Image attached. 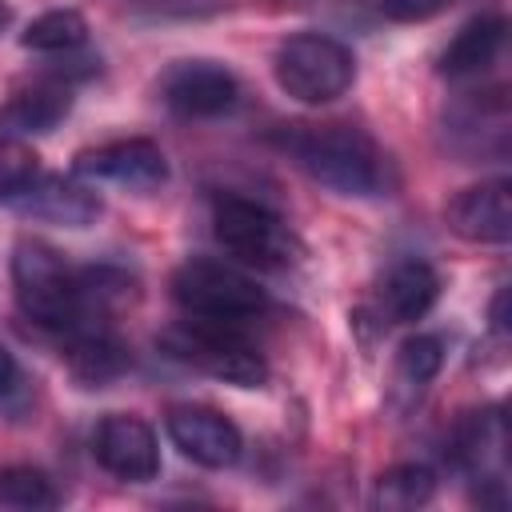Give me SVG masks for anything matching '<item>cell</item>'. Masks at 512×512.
Here are the masks:
<instances>
[{
	"instance_id": "obj_16",
	"label": "cell",
	"mask_w": 512,
	"mask_h": 512,
	"mask_svg": "<svg viewBox=\"0 0 512 512\" xmlns=\"http://www.w3.org/2000/svg\"><path fill=\"white\" fill-rule=\"evenodd\" d=\"M72 108V88L64 80H48V84H32L24 92H16L4 108H0V136L8 140H24V136H40L48 128H56Z\"/></svg>"
},
{
	"instance_id": "obj_23",
	"label": "cell",
	"mask_w": 512,
	"mask_h": 512,
	"mask_svg": "<svg viewBox=\"0 0 512 512\" xmlns=\"http://www.w3.org/2000/svg\"><path fill=\"white\" fill-rule=\"evenodd\" d=\"M448 4H456V0H376V8H380L388 20H400V24L428 20V16L444 12Z\"/></svg>"
},
{
	"instance_id": "obj_17",
	"label": "cell",
	"mask_w": 512,
	"mask_h": 512,
	"mask_svg": "<svg viewBox=\"0 0 512 512\" xmlns=\"http://www.w3.org/2000/svg\"><path fill=\"white\" fill-rule=\"evenodd\" d=\"M452 136H460V152L476 156H504L508 152V104L500 92H484L468 104V112L452 116Z\"/></svg>"
},
{
	"instance_id": "obj_10",
	"label": "cell",
	"mask_w": 512,
	"mask_h": 512,
	"mask_svg": "<svg viewBox=\"0 0 512 512\" xmlns=\"http://www.w3.org/2000/svg\"><path fill=\"white\" fill-rule=\"evenodd\" d=\"M76 176L88 180H108L132 192H152L168 180V160L160 152V144L144 140V136H128V140H108L96 148H84L72 164Z\"/></svg>"
},
{
	"instance_id": "obj_21",
	"label": "cell",
	"mask_w": 512,
	"mask_h": 512,
	"mask_svg": "<svg viewBox=\"0 0 512 512\" xmlns=\"http://www.w3.org/2000/svg\"><path fill=\"white\" fill-rule=\"evenodd\" d=\"M56 484L48 472L32 464H12L0 472V504L4 508H56Z\"/></svg>"
},
{
	"instance_id": "obj_22",
	"label": "cell",
	"mask_w": 512,
	"mask_h": 512,
	"mask_svg": "<svg viewBox=\"0 0 512 512\" xmlns=\"http://www.w3.org/2000/svg\"><path fill=\"white\" fill-rule=\"evenodd\" d=\"M40 172L36 152L24 140H8L0 136V204H8L32 176Z\"/></svg>"
},
{
	"instance_id": "obj_11",
	"label": "cell",
	"mask_w": 512,
	"mask_h": 512,
	"mask_svg": "<svg viewBox=\"0 0 512 512\" xmlns=\"http://www.w3.org/2000/svg\"><path fill=\"white\" fill-rule=\"evenodd\" d=\"M8 208H16L28 220H44V224H64V228H88L100 220L104 200L80 180V176H52V172H36L12 200Z\"/></svg>"
},
{
	"instance_id": "obj_15",
	"label": "cell",
	"mask_w": 512,
	"mask_h": 512,
	"mask_svg": "<svg viewBox=\"0 0 512 512\" xmlns=\"http://www.w3.org/2000/svg\"><path fill=\"white\" fill-rule=\"evenodd\" d=\"M500 48H504V16L480 12L468 24H460V32L444 44V52L436 60V72L448 76V80L476 76L500 56Z\"/></svg>"
},
{
	"instance_id": "obj_1",
	"label": "cell",
	"mask_w": 512,
	"mask_h": 512,
	"mask_svg": "<svg viewBox=\"0 0 512 512\" xmlns=\"http://www.w3.org/2000/svg\"><path fill=\"white\" fill-rule=\"evenodd\" d=\"M272 140L308 180L332 188L336 196L380 200L400 184L392 156L356 124H284Z\"/></svg>"
},
{
	"instance_id": "obj_8",
	"label": "cell",
	"mask_w": 512,
	"mask_h": 512,
	"mask_svg": "<svg viewBox=\"0 0 512 512\" xmlns=\"http://www.w3.org/2000/svg\"><path fill=\"white\" fill-rule=\"evenodd\" d=\"M164 428H168V440L180 448V456L212 472L232 468L244 452L240 428L208 404H172L164 416Z\"/></svg>"
},
{
	"instance_id": "obj_12",
	"label": "cell",
	"mask_w": 512,
	"mask_h": 512,
	"mask_svg": "<svg viewBox=\"0 0 512 512\" xmlns=\"http://www.w3.org/2000/svg\"><path fill=\"white\" fill-rule=\"evenodd\" d=\"M448 228L460 240L472 244H508L512 236V204H508V180H484L464 192H456L444 208Z\"/></svg>"
},
{
	"instance_id": "obj_6",
	"label": "cell",
	"mask_w": 512,
	"mask_h": 512,
	"mask_svg": "<svg viewBox=\"0 0 512 512\" xmlns=\"http://www.w3.org/2000/svg\"><path fill=\"white\" fill-rule=\"evenodd\" d=\"M276 84L300 104H332L356 80V56L344 40L328 32H296L272 56Z\"/></svg>"
},
{
	"instance_id": "obj_7",
	"label": "cell",
	"mask_w": 512,
	"mask_h": 512,
	"mask_svg": "<svg viewBox=\"0 0 512 512\" xmlns=\"http://www.w3.org/2000/svg\"><path fill=\"white\" fill-rule=\"evenodd\" d=\"M160 100L184 120H212L236 108L240 80L216 60H176L160 76Z\"/></svg>"
},
{
	"instance_id": "obj_24",
	"label": "cell",
	"mask_w": 512,
	"mask_h": 512,
	"mask_svg": "<svg viewBox=\"0 0 512 512\" xmlns=\"http://www.w3.org/2000/svg\"><path fill=\"white\" fill-rule=\"evenodd\" d=\"M16 388H20V368H16L12 352L0 344V400H4V396H12Z\"/></svg>"
},
{
	"instance_id": "obj_14",
	"label": "cell",
	"mask_w": 512,
	"mask_h": 512,
	"mask_svg": "<svg viewBox=\"0 0 512 512\" xmlns=\"http://www.w3.org/2000/svg\"><path fill=\"white\" fill-rule=\"evenodd\" d=\"M440 296V276L424 260H400L388 268L376 292V308L388 324H416Z\"/></svg>"
},
{
	"instance_id": "obj_3",
	"label": "cell",
	"mask_w": 512,
	"mask_h": 512,
	"mask_svg": "<svg viewBox=\"0 0 512 512\" xmlns=\"http://www.w3.org/2000/svg\"><path fill=\"white\" fill-rule=\"evenodd\" d=\"M212 236L228 256H236L248 268L280 272V268L300 264V256H304V244L288 228V220L248 196H216L212 200Z\"/></svg>"
},
{
	"instance_id": "obj_19",
	"label": "cell",
	"mask_w": 512,
	"mask_h": 512,
	"mask_svg": "<svg viewBox=\"0 0 512 512\" xmlns=\"http://www.w3.org/2000/svg\"><path fill=\"white\" fill-rule=\"evenodd\" d=\"M88 40V24L76 8H52V12H40L24 32H20V44L28 52H76L80 44Z\"/></svg>"
},
{
	"instance_id": "obj_25",
	"label": "cell",
	"mask_w": 512,
	"mask_h": 512,
	"mask_svg": "<svg viewBox=\"0 0 512 512\" xmlns=\"http://www.w3.org/2000/svg\"><path fill=\"white\" fill-rule=\"evenodd\" d=\"M8 20H12V8H8V4H0V32L8 28Z\"/></svg>"
},
{
	"instance_id": "obj_9",
	"label": "cell",
	"mask_w": 512,
	"mask_h": 512,
	"mask_svg": "<svg viewBox=\"0 0 512 512\" xmlns=\"http://www.w3.org/2000/svg\"><path fill=\"white\" fill-rule=\"evenodd\" d=\"M92 456L104 472H112L116 480H128V484H144L160 472V444H156L152 424L140 416H128V412H112L96 424Z\"/></svg>"
},
{
	"instance_id": "obj_18",
	"label": "cell",
	"mask_w": 512,
	"mask_h": 512,
	"mask_svg": "<svg viewBox=\"0 0 512 512\" xmlns=\"http://www.w3.org/2000/svg\"><path fill=\"white\" fill-rule=\"evenodd\" d=\"M436 492V472L428 464H416V460H404V464H392L376 476V492H372V504L384 508V512H404V508H420L428 504Z\"/></svg>"
},
{
	"instance_id": "obj_13",
	"label": "cell",
	"mask_w": 512,
	"mask_h": 512,
	"mask_svg": "<svg viewBox=\"0 0 512 512\" xmlns=\"http://www.w3.org/2000/svg\"><path fill=\"white\" fill-rule=\"evenodd\" d=\"M60 348H64L68 372L84 384H104L128 368V352L116 340L108 320H80L76 328L60 332Z\"/></svg>"
},
{
	"instance_id": "obj_5",
	"label": "cell",
	"mask_w": 512,
	"mask_h": 512,
	"mask_svg": "<svg viewBox=\"0 0 512 512\" xmlns=\"http://www.w3.org/2000/svg\"><path fill=\"white\" fill-rule=\"evenodd\" d=\"M160 348L172 360H180V364H188L212 380L236 384V388H260L268 380V360L256 352V344L236 324L188 316L160 336Z\"/></svg>"
},
{
	"instance_id": "obj_4",
	"label": "cell",
	"mask_w": 512,
	"mask_h": 512,
	"mask_svg": "<svg viewBox=\"0 0 512 512\" xmlns=\"http://www.w3.org/2000/svg\"><path fill=\"white\" fill-rule=\"evenodd\" d=\"M172 300L192 320H216L236 328L268 312V292L240 268L212 256H192L172 272Z\"/></svg>"
},
{
	"instance_id": "obj_2",
	"label": "cell",
	"mask_w": 512,
	"mask_h": 512,
	"mask_svg": "<svg viewBox=\"0 0 512 512\" xmlns=\"http://www.w3.org/2000/svg\"><path fill=\"white\" fill-rule=\"evenodd\" d=\"M12 292H16L20 312L56 336L76 328L80 320H108V316L88 312L84 268L68 264L64 252L32 236L16 240L12 248Z\"/></svg>"
},
{
	"instance_id": "obj_20",
	"label": "cell",
	"mask_w": 512,
	"mask_h": 512,
	"mask_svg": "<svg viewBox=\"0 0 512 512\" xmlns=\"http://www.w3.org/2000/svg\"><path fill=\"white\" fill-rule=\"evenodd\" d=\"M440 364H444V340H440V336H408V340L400 344L396 368H392L396 388L420 396V392L432 384V376L440 372Z\"/></svg>"
}]
</instances>
